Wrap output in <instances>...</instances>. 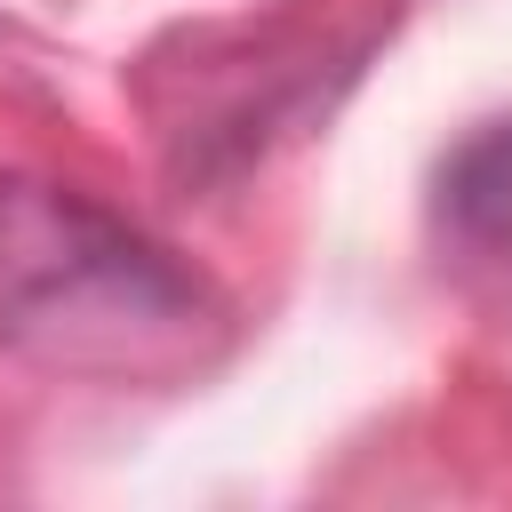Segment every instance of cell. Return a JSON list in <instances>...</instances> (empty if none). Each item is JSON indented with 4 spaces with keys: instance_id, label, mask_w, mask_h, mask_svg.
Masks as SVG:
<instances>
[{
    "instance_id": "1",
    "label": "cell",
    "mask_w": 512,
    "mask_h": 512,
    "mask_svg": "<svg viewBox=\"0 0 512 512\" xmlns=\"http://www.w3.org/2000/svg\"><path fill=\"white\" fill-rule=\"evenodd\" d=\"M224 336V296L120 208L56 176H0V360L96 384H184Z\"/></svg>"
},
{
    "instance_id": "2",
    "label": "cell",
    "mask_w": 512,
    "mask_h": 512,
    "mask_svg": "<svg viewBox=\"0 0 512 512\" xmlns=\"http://www.w3.org/2000/svg\"><path fill=\"white\" fill-rule=\"evenodd\" d=\"M432 224L472 288L512 296V120H480L432 184Z\"/></svg>"
}]
</instances>
